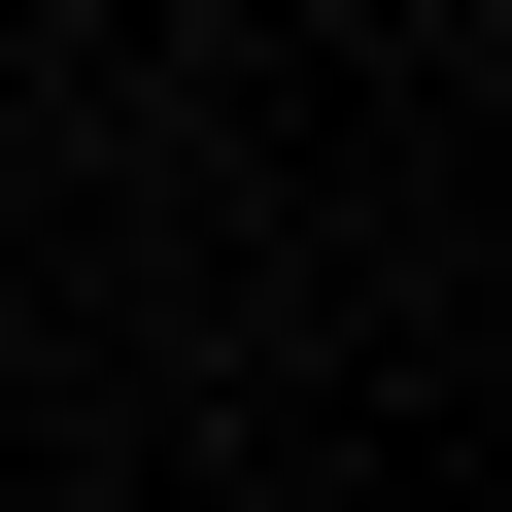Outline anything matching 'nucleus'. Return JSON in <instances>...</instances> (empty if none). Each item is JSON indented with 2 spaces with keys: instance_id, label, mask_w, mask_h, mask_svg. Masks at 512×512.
Segmentation results:
<instances>
[]
</instances>
